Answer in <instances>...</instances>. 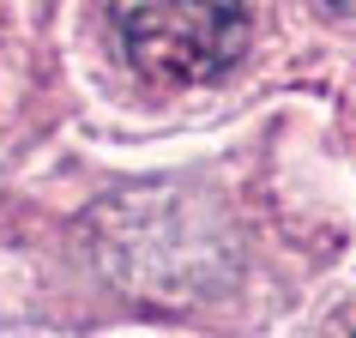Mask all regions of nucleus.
Listing matches in <instances>:
<instances>
[{"label":"nucleus","instance_id":"2","mask_svg":"<svg viewBox=\"0 0 356 338\" xmlns=\"http://www.w3.org/2000/svg\"><path fill=\"white\" fill-rule=\"evenodd\" d=\"M350 6H356V0H350Z\"/></svg>","mask_w":356,"mask_h":338},{"label":"nucleus","instance_id":"1","mask_svg":"<svg viewBox=\"0 0 356 338\" xmlns=\"http://www.w3.org/2000/svg\"><path fill=\"white\" fill-rule=\"evenodd\" d=\"M115 24H121L133 67L163 85L218 79L248 42L242 0H121Z\"/></svg>","mask_w":356,"mask_h":338}]
</instances>
